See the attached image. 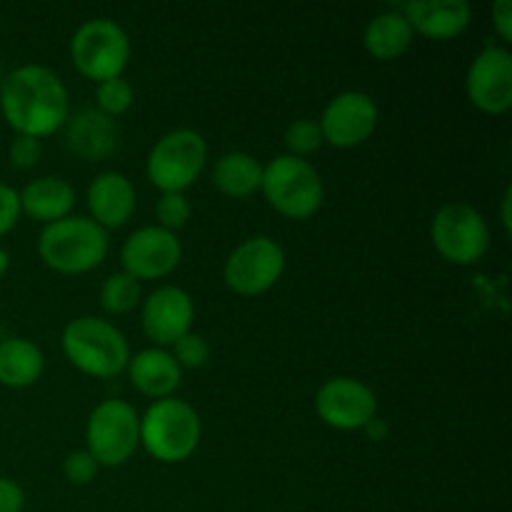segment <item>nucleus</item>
Returning <instances> with one entry per match:
<instances>
[{"label":"nucleus","mask_w":512,"mask_h":512,"mask_svg":"<svg viewBox=\"0 0 512 512\" xmlns=\"http://www.w3.org/2000/svg\"><path fill=\"white\" fill-rule=\"evenodd\" d=\"M0 108L18 135L45 138L65 125L70 115L68 88L45 65H20L0 88Z\"/></svg>","instance_id":"1"},{"label":"nucleus","mask_w":512,"mask_h":512,"mask_svg":"<svg viewBox=\"0 0 512 512\" xmlns=\"http://www.w3.org/2000/svg\"><path fill=\"white\" fill-rule=\"evenodd\" d=\"M108 230L93 218L55 220L43 228L38 238V253L48 268L58 273L78 275L98 268L108 255Z\"/></svg>","instance_id":"2"},{"label":"nucleus","mask_w":512,"mask_h":512,"mask_svg":"<svg viewBox=\"0 0 512 512\" xmlns=\"http://www.w3.org/2000/svg\"><path fill=\"white\" fill-rule=\"evenodd\" d=\"M63 353L70 363L95 378H113L128 368L130 348L113 323L93 315L75 318L63 330Z\"/></svg>","instance_id":"3"},{"label":"nucleus","mask_w":512,"mask_h":512,"mask_svg":"<svg viewBox=\"0 0 512 512\" xmlns=\"http://www.w3.org/2000/svg\"><path fill=\"white\" fill-rule=\"evenodd\" d=\"M200 418L185 400H155L140 418V443L160 463L190 458L200 443Z\"/></svg>","instance_id":"4"},{"label":"nucleus","mask_w":512,"mask_h":512,"mask_svg":"<svg viewBox=\"0 0 512 512\" xmlns=\"http://www.w3.org/2000/svg\"><path fill=\"white\" fill-rule=\"evenodd\" d=\"M260 190L280 215L293 220L310 218L320 208L325 193L318 170L305 158H295L290 153L278 155L265 165Z\"/></svg>","instance_id":"5"},{"label":"nucleus","mask_w":512,"mask_h":512,"mask_svg":"<svg viewBox=\"0 0 512 512\" xmlns=\"http://www.w3.org/2000/svg\"><path fill=\"white\" fill-rule=\"evenodd\" d=\"M208 145L193 128H175L165 133L148 153V180L163 193H183L203 173Z\"/></svg>","instance_id":"6"},{"label":"nucleus","mask_w":512,"mask_h":512,"mask_svg":"<svg viewBox=\"0 0 512 512\" xmlns=\"http://www.w3.org/2000/svg\"><path fill=\"white\" fill-rule=\"evenodd\" d=\"M70 58L85 78L98 83L120 78L130 60L128 33L110 18L85 20L70 40Z\"/></svg>","instance_id":"7"},{"label":"nucleus","mask_w":512,"mask_h":512,"mask_svg":"<svg viewBox=\"0 0 512 512\" xmlns=\"http://www.w3.org/2000/svg\"><path fill=\"white\" fill-rule=\"evenodd\" d=\"M88 453L98 465H123L133 458L140 445V418L135 408L125 400H103L90 413L88 428Z\"/></svg>","instance_id":"8"},{"label":"nucleus","mask_w":512,"mask_h":512,"mask_svg":"<svg viewBox=\"0 0 512 512\" xmlns=\"http://www.w3.org/2000/svg\"><path fill=\"white\" fill-rule=\"evenodd\" d=\"M430 233H433V243L438 253L455 265H473L488 253V223L468 203L443 205L435 213Z\"/></svg>","instance_id":"9"},{"label":"nucleus","mask_w":512,"mask_h":512,"mask_svg":"<svg viewBox=\"0 0 512 512\" xmlns=\"http://www.w3.org/2000/svg\"><path fill=\"white\" fill-rule=\"evenodd\" d=\"M285 270V253L268 235L243 240L225 260L223 278L233 293L260 295L273 288Z\"/></svg>","instance_id":"10"},{"label":"nucleus","mask_w":512,"mask_h":512,"mask_svg":"<svg viewBox=\"0 0 512 512\" xmlns=\"http://www.w3.org/2000/svg\"><path fill=\"white\" fill-rule=\"evenodd\" d=\"M180 258H183V245H180L178 235L160 225L138 228L128 235L120 248L123 273L133 275L135 280L165 278L178 268Z\"/></svg>","instance_id":"11"},{"label":"nucleus","mask_w":512,"mask_h":512,"mask_svg":"<svg viewBox=\"0 0 512 512\" xmlns=\"http://www.w3.org/2000/svg\"><path fill=\"white\" fill-rule=\"evenodd\" d=\"M318 125L323 143L335 148H355L378 128V105L363 90H345L325 105Z\"/></svg>","instance_id":"12"},{"label":"nucleus","mask_w":512,"mask_h":512,"mask_svg":"<svg viewBox=\"0 0 512 512\" xmlns=\"http://www.w3.org/2000/svg\"><path fill=\"white\" fill-rule=\"evenodd\" d=\"M315 410L330 428L358 430L375 420L378 398L363 380L333 378L320 385L315 395Z\"/></svg>","instance_id":"13"},{"label":"nucleus","mask_w":512,"mask_h":512,"mask_svg":"<svg viewBox=\"0 0 512 512\" xmlns=\"http://www.w3.org/2000/svg\"><path fill=\"white\" fill-rule=\"evenodd\" d=\"M468 98L485 113H505L512 105V55L508 48L488 45L468 70Z\"/></svg>","instance_id":"14"},{"label":"nucleus","mask_w":512,"mask_h":512,"mask_svg":"<svg viewBox=\"0 0 512 512\" xmlns=\"http://www.w3.org/2000/svg\"><path fill=\"white\" fill-rule=\"evenodd\" d=\"M193 315L195 308L190 295L175 285H163L145 298L143 330L153 343L173 345L175 340L190 333Z\"/></svg>","instance_id":"15"},{"label":"nucleus","mask_w":512,"mask_h":512,"mask_svg":"<svg viewBox=\"0 0 512 512\" xmlns=\"http://www.w3.org/2000/svg\"><path fill=\"white\" fill-rule=\"evenodd\" d=\"M118 123L98 108H80L65 120V145L80 160H103L115 153Z\"/></svg>","instance_id":"16"},{"label":"nucleus","mask_w":512,"mask_h":512,"mask_svg":"<svg viewBox=\"0 0 512 512\" xmlns=\"http://www.w3.org/2000/svg\"><path fill=\"white\" fill-rule=\"evenodd\" d=\"M400 13L405 15L413 33L418 30L428 38L445 40L468 28L473 10L468 0H413L405 3Z\"/></svg>","instance_id":"17"},{"label":"nucleus","mask_w":512,"mask_h":512,"mask_svg":"<svg viewBox=\"0 0 512 512\" xmlns=\"http://www.w3.org/2000/svg\"><path fill=\"white\" fill-rule=\"evenodd\" d=\"M88 208L98 225L120 228L130 220L135 210V188L123 173L105 170L90 183L88 188Z\"/></svg>","instance_id":"18"},{"label":"nucleus","mask_w":512,"mask_h":512,"mask_svg":"<svg viewBox=\"0 0 512 512\" xmlns=\"http://www.w3.org/2000/svg\"><path fill=\"white\" fill-rule=\"evenodd\" d=\"M128 373L135 388L148 398H170L173 390L180 385L183 368L175 363L173 353L163 348L140 350L128 360Z\"/></svg>","instance_id":"19"},{"label":"nucleus","mask_w":512,"mask_h":512,"mask_svg":"<svg viewBox=\"0 0 512 512\" xmlns=\"http://www.w3.org/2000/svg\"><path fill=\"white\" fill-rule=\"evenodd\" d=\"M20 213L30 215L40 223H55V220L68 218V213L75 205V190L70 188L68 180L45 175V178L33 180L18 193Z\"/></svg>","instance_id":"20"},{"label":"nucleus","mask_w":512,"mask_h":512,"mask_svg":"<svg viewBox=\"0 0 512 512\" xmlns=\"http://www.w3.org/2000/svg\"><path fill=\"white\" fill-rule=\"evenodd\" d=\"M213 183L228 198H248V195L260 190V183H263V165L250 153L233 150V153H225L215 160Z\"/></svg>","instance_id":"21"},{"label":"nucleus","mask_w":512,"mask_h":512,"mask_svg":"<svg viewBox=\"0 0 512 512\" xmlns=\"http://www.w3.org/2000/svg\"><path fill=\"white\" fill-rule=\"evenodd\" d=\"M363 43L373 58L393 60L410 48L413 28H410V23L400 10H385V13H378L365 25Z\"/></svg>","instance_id":"22"},{"label":"nucleus","mask_w":512,"mask_h":512,"mask_svg":"<svg viewBox=\"0 0 512 512\" xmlns=\"http://www.w3.org/2000/svg\"><path fill=\"white\" fill-rule=\"evenodd\" d=\"M43 373V353L28 338L0 340V383L5 388H28Z\"/></svg>","instance_id":"23"},{"label":"nucleus","mask_w":512,"mask_h":512,"mask_svg":"<svg viewBox=\"0 0 512 512\" xmlns=\"http://www.w3.org/2000/svg\"><path fill=\"white\" fill-rule=\"evenodd\" d=\"M140 303V280L128 273H113L100 288V305L113 315H125Z\"/></svg>","instance_id":"24"},{"label":"nucleus","mask_w":512,"mask_h":512,"mask_svg":"<svg viewBox=\"0 0 512 512\" xmlns=\"http://www.w3.org/2000/svg\"><path fill=\"white\" fill-rule=\"evenodd\" d=\"M95 98H98V110L115 118V115H123L125 110H130V105H133V88H130L128 80L110 78L98 83Z\"/></svg>","instance_id":"25"},{"label":"nucleus","mask_w":512,"mask_h":512,"mask_svg":"<svg viewBox=\"0 0 512 512\" xmlns=\"http://www.w3.org/2000/svg\"><path fill=\"white\" fill-rule=\"evenodd\" d=\"M285 145H288L290 155H295V158H303V155L318 150L323 145V133H320L318 120L300 118L293 125H288V130H285Z\"/></svg>","instance_id":"26"},{"label":"nucleus","mask_w":512,"mask_h":512,"mask_svg":"<svg viewBox=\"0 0 512 512\" xmlns=\"http://www.w3.org/2000/svg\"><path fill=\"white\" fill-rule=\"evenodd\" d=\"M190 200L183 193H163L160 195L158 205H155V215L160 220V228L175 233L178 228H183L190 218Z\"/></svg>","instance_id":"27"},{"label":"nucleus","mask_w":512,"mask_h":512,"mask_svg":"<svg viewBox=\"0 0 512 512\" xmlns=\"http://www.w3.org/2000/svg\"><path fill=\"white\" fill-rule=\"evenodd\" d=\"M210 355V345L203 335L185 333L173 343V358L180 368H200Z\"/></svg>","instance_id":"28"},{"label":"nucleus","mask_w":512,"mask_h":512,"mask_svg":"<svg viewBox=\"0 0 512 512\" xmlns=\"http://www.w3.org/2000/svg\"><path fill=\"white\" fill-rule=\"evenodd\" d=\"M63 473L70 483L85 485L98 475V463H95V458L88 450H75V453H70L68 458H65Z\"/></svg>","instance_id":"29"},{"label":"nucleus","mask_w":512,"mask_h":512,"mask_svg":"<svg viewBox=\"0 0 512 512\" xmlns=\"http://www.w3.org/2000/svg\"><path fill=\"white\" fill-rule=\"evenodd\" d=\"M40 155H43V143L30 135H15L10 143V163L20 170H30L38 165Z\"/></svg>","instance_id":"30"},{"label":"nucleus","mask_w":512,"mask_h":512,"mask_svg":"<svg viewBox=\"0 0 512 512\" xmlns=\"http://www.w3.org/2000/svg\"><path fill=\"white\" fill-rule=\"evenodd\" d=\"M20 218V198L18 190H13L10 185L0 183V235H5L8 230L15 228Z\"/></svg>","instance_id":"31"},{"label":"nucleus","mask_w":512,"mask_h":512,"mask_svg":"<svg viewBox=\"0 0 512 512\" xmlns=\"http://www.w3.org/2000/svg\"><path fill=\"white\" fill-rule=\"evenodd\" d=\"M25 493L15 480L0 478V512H23Z\"/></svg>","instance_id":"32"},{"label":"nucleus","mask_w":512,"mask_h":512,"mask_svg":"<svg viewBox=\"0 0 512 512\" xmlns=\"http://www.w3.org/2000/svg\"><path fill=\"white\" fill-rule=\"evenodd\" d=\"M493 20H495V28H498L500 38L510 40L512 38V5L510 0H498L493 5Z\"/></svg>","instance_id":"33"},{"label":"nucleus","mask_w":512,"mask_h":512,"mask_svg":"<svg viewBox=\"0 0 512 512\" xmlns=\"http://www.w3.org/2000/svg\"><path fill=\"white\" fill-rule=\"evenodd\" d=\"M503 223L505 228L510 230V188L505 190V198H503Z\"/></svg>","instance_id":"34"},{"label":"nucleus","mask_w":512,"mask_h":512,"mask_svg":"<svg viewBox=\"0 0 512 512\" xmlns=\"http://www.w3.org/2000/svg\"><path fill=\"white\" fill-rule=\"evenodd\" d=\"M8 268H10V255H8V250L0 248V278L8 273Z\"/></svg>","instance_id":"35"}]
</instances>
